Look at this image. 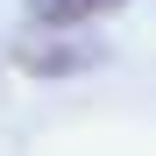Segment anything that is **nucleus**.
<instances>
[{
  "instance_id": "obj_2",
  "label": "nucleus",
  "mask_w": 156,
  "mask_h": 156,
  "mask_svg": "<svg viewBox=\"0 0 156 156\" xmlns=\"http://www.w3.org/2000/svg\"><path fill=\"white\" fill-rule=\"evenodd\" d=\"M14 64L21 71H36V78H64V71H85V64H99V50L85 43H29V50H14Z\"/></svg>"
},
{
  "instance_id": "obj_1",
  "label": "nucleus",
  "mask_w": 156,
  "mask_h": 156,
  "mask_svg": "<svg viewBox=\"0 0 156 156\" xmlns=\"http://www.w3.org/2000/svg\"><path fill=\"white\" fill-rule=\"evenodd\" d=\"M114 7H128V0H21V14H29L43 36H71V29H85V21L114 14Z\"/></svg>"
}]
</instances>
